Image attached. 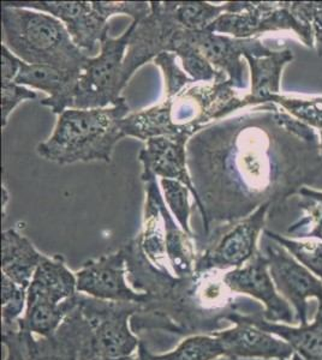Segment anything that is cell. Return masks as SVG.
Masks as SVG:
<instances>
[{
    "label": "cell",
    "instance_id": "obj_29",
    "mask_svg": "<svg viewBox=\"0 0 322 360\" xmlns=\"http://www.w3.org/2000/svg\"><path fill=\"white\" fill-rule=\"evenodd\" d=\"M264 236L285 248L298 262L322 280V242L314 238L297 240L265 229Z\"/></svg>",
    "mask_w": 322,
    "mask_h": 360
},
{
    "label": "cell",
    "instance_id": "obj_22",
    "mask_svg": "<svg viewBox=\"0 0 322 360\" xmlns=\"http://www.w3.org/2000/svg\"><path fill=\"white\" fill-rule=\"evenodd\" d=\"M235 315L247 323L253 324L264 332L284 340L295 353L304 360H322V305H318L314 322L299 327L268 322L262 314H241L235 307Z\"/></svg>",
    "mask_w": 322,
    "mask_h": 360
},
{
    "label": "cell",
    "instance_id": "obj_26",
    "mask_svg": "<svg viewBox=\"0 0 322 360\" xmlns=\"http://www.w3.org/2000/svg\"><path fill=\"white\" fill-rule=\"evenodd\" d=\"M180 29L173 37L171 45V53L180 58L185 74L195 83H209L221 79H228V76L214 68L204 57L200 49L192 42L188 41Z\"/></svg>",
    "mask_w": 322,
    "mask_h": 360
},
{
    "label": "cell",
    "instance_id": "obj_1",
    "mask_svg": "<svg viewBox=\"0 0 322 360\" xmlns=\"http://www.w3.org/2000/svg\"><path fill=\"white\" fill-rule=\"evenodd\" d=\"M313 127L267 103L209 124L187 144L189 174L199 196L204 236L262 205L280 208L322 174ZM272 213V212H271Z\"/></svg>",
    "mask_w": 322,
    "mask_h": 360
},
{
    "label": "cell",
    "instance_id": "obj_8",
    "mask_svg": "<svg viewBox=\"0 0 322 360\" xmlns=\"http://www.w3.org/2000/svg\"><path fill=\"white\" fill-rule=\"evenodd\" d=\"M272 205H265L238 221L213 226L196 261V273L241 268L256 255Z\"/></svg>",
    "mask_w": 322,
    "mask_h": 360
},
{
    "label": "cell",
    "instance_id": "obj_27",
    "mask_svg": "<svg viewBox=\"0 0 322 360\" xmlns=\"http://www.w3.org/2000/svg\"><path fill=\"white\" fill-rule=\"evenodd\" d=\"M173 15L185 30H204L223 13H228L230 3L213 5L206 1H172Z\"/></svg>",
    "mask_w": 322,
    "mask_h": 360
},
{
    "label": "cell",
    "instance_id": "obj_23",
    "mask_svg": "<svg viewBox=\"0 0 322 360\" xmlns=\"http://www.w3.org/2000/svg\"><path fill=\"white\" fill-rule=\"evenodd\" d=\"M44 257L45 255L40 254L16 229H6L1 234V274L22 288L28 290Z\"/></svg>",
    "mask_w": 322,
    "mask_h": 360
},
{
    "label": "cell",
    "instance_id": "obj_10",
    "mask_svg": "<svg viewBox=\"0 0 322 360\" xmlns=\"http://www.w3.org/2000/svg\"><path fill=\"white\" fill-rule=\"evenodd\" d=\"M78 307L92 328L94 358L120 360L139 349L141 341L129 323L141 311V304L105 302L78 293Z\"/></svg>",
    "mask_w": 322,
    "mask_h": 360
},
{
    "label": "cell",
    "instance_id": "obj_19",
    "mask_svg": "<svg viewBox=\"0 0 322 360\" xmlns=\"http://www.w3.org/2000/svg\"><path fill=\"white\" fill-rule=\"evenodd\" d=\"M78 295V278L61 256H45L27 290V307L64 303Z\"/></svg>",
    "mask_w": 322,
    "mask_h": 360
},
{
    "label": "cell",
    "instance_id": "obj_32",
    "mask_svg": "<svg viewBox=\"0 0 322 360\" xmlns=\"http://www.w3.org/2000/svg\"><path fill=\"white\" fill-rule=\"evenodd\" d=\"M160 185L163 188V200L168 205L170 212L178 222V225L192 237H195L190 229L189 219H190V205H189V190L185 185L182 184L178 180L161 179Z\"/></svg>",
    "mask_w": 322,
    "mask_h": 360
},
{
    "label": "cell",
    "instance_id": "obj_5",
    "mask_svg": "<svg viewBox=\"0 0 322 360\" xmlns=\"http://www.w3.org/2000/svg\"><path fill=\"white\" fill-rule=\"evenodd\" d=\"M3 6L30 8L61 20L75 45L90 57L109 35V20L129 15L141 21L151 13L147 1H3Z\"/></svg>",
    "mask_w": 322,
    "mask_h": 360
},
{
    "label": "cell",
    "instance_id": "obj_15",
    "mask_svg": "<svg viewBox=\"0 0 322 360\" xmlns=\"http://www.w3.org/2000/svg\"><path fill=\"white\" fill-rule=\"evenodd\" d=\"M224 281L233 293L250 295L265 305L262 317L274 323H296L290 304L279 295L271 276L268 259L261 250L247 264L224 274Z\"/></svg>",
    "mask_w": 322,
    "mask_h": 360
},
{
    "label": "cell",
    "instance_id": "obj_41",
    "mask_svg": "<svg viewBox=\"0 0 322 360\" xmlns=\"http://www.w3.org/2000/svg\"><path fill=\"white\" fill-rule=\"evenodd\" d=\"M318 148H320V155H321L322 158V131H320V134H318Z\"/></svg>",
    "mask_w": 322,
    "mask_h": 360
},
{
    "label": "cell",
    "instance_id": "obj_35",
    "mask_svg": "<svg viewBox=\"0 0 322 360\" xmlns=\"http://www.w3.org/2000/svg\"><path fill=\"white\" fill-rule=\"evenodd\" d=\"M39 98L33 90L16 82H1V127H6L8 117L20 103Z\"/></svg>",
    "mask_w": 322,
    "mask_h": 360
},
{
    "label": "cell",
    "instance_id": "obj_2",
    "mask_svg": "<svg viewBox=\"0 0 322 360\" xmlns=\"http://www.w3.org/2000/svg\"><path fill=\"white\" fill-rule=\"evenodd\" d=\"M122 249L129 283L136 291L149 295L139 312L149 319H144L146 322H131L132 327L143 322L141 330L154 323L151 328H163L180 335L204 332L212 335L221 329L223 317L233 310V292L225 283L224 275L219 270L177 278L153 266L136 238Z\"/></svg>",
    "mask_w": 322,
    "mask_h": 360
},
{
    "label": "cell",
    "instance_id": "obj_13",
    "mask_svg": "<svg viewBox=\"0 0 322 360\" xmlns=\"http://www.w3.org/2000/svg\"><path fill=\"white\" fill-rule=\"evenodd\" d=\"M183 37L200 49L204 57L218 71L228 76V82L233 89H245L244 63L242 57H264L273 49H269L260 37L235 39L228 35L204 30H182Z\"/></svg>",
    "mask_w": 322,
    "mask_h": 360
},
{
    "label": "cell",
    "instance_id": "obj_4",
    "mask_svg": "<svg viewBox=\"0 0 322 360\" xmlns=\"http://www.w3.org/2000/svg\"><path fill=\"white\" fill-rule=\"evenodd\" d=\"M4 45L22 62L81 74L89 58L75 45L66 25L49 13L3 6Z\"/></svg>",
    "mask_w": 322,
    "mask_h": 360
},
{
    "label": "cell",
    "instance_id": "obj_38",
    "mask_svg": "<svg viewBox=\"0 0 322 360\" xmlns=\"http://www.w3.org/2000/svg\"><path fill=\"white\" fill-rule=\"evenodd\" d=\"M298 195L301 197H306V198H309V200L318 202V205H322V191H320V190H314V188H303Z\"/></svg>",
    "mask_w": 322,
    "mask_h": 360
},
{
    "label": "cell",
    "instance_id": "obj_42",
    "mask_svg": "<svg viewBox=\"0 0 322 360\" xmlns=\"http://www.w3.org/2000/svg\"><path fill=\"white\" fill-rule=\"evenodd\" d=\"M292 360H304L303 359L302 356H298L297 353H294V356H292V358H291Z\"/></svg>",
    "mask_w": 322,
    "mask_h": 360
},
{
    "label": "cell",
    "instance_id": "obj_40",
    "mask_svg": "<svg viewBox=\"0 0 322 360\" xmlns=\"http://www.w3.org/2000/svg\"><path fill=\"white\" fill-rule=\"evenodd\" d=\"M1 193H3V213L5 214V209H6L8 202V191L5 185H3V188H1Z\"/></svg>",
    "mask_w": 322,
    "mask_h": 360
},
{
    "label": "cell",
    "instance_id": "obj_21",
    "mask_svg": "<svg viewBox=\"0 0 322 360\" xmlns=\"http://www.w3.org/2000/svg\"><path fill=\"white\" fill-rule=\"evenodd\" d=\"M244 58L250 68L252 89L249 94L240 98L238 108L271 103L273 96L280 94L283 70L294 60L292 49H273L264 57L245 56Z\"/></svg>",
    "mask_w": 322,
    "mask_h": 360
},
{
    "label": "cell",
    "instance_id": "obj_28",
    "mask_svg": "<svg viewBox=\"0 0 322 360\" xmlns=\"http://www.w3.org/2000/svg\"><path fill=\"white\" fill-rule=\"evenodd\" d=\"M225 356L221 340L214 335L189 336L172 352L154 356L151 360H214Z\"/></svg>",
    "mask_w": 322,
    "mask_h": 360
},
{
    "label": "cell",
    "instance_id": "obj_3",
    "mask_svg": "<svg viewBox=\"0 0 322 360\" xmlns=\"http://www.w3.org/2000/svg\"><path fill=\"white\" fill-rule=\"evenodd\" d=\"M129 111L125 98L105 108H69L59 115L52 136L37 146V154L58 165L111 162L116 144L124 139L120 122Z\"/></svg>",
    "mask_w": 322,
    "mask_h": 360
},
{
    "label": "cell",
    "instance_id": "obj_24",
    "mask_svg": "<svg viewBox=\"0 0 322 360\" xmlns=\"http://www.w3.org/2000/svg\"><path fill=\"white\" fill-rule=\"evenodd\" d=\"M160 209L166 232V251L172 273L177 278H189L195 275L196 261L199 256L194 243L195 237L187 233L178 224H175V217L166 207L165 200L161 202Z\"/></svg>",
    "mask_w": 322,
    "mask_h": 360
},
{
    "label": "cell",
    "instance_id": "obj_6",
    "mask_svg": "<svg viewBox=\"0 0 322 360\" xmlns=\"http://www.w3.org/2000/svg\"><path fill=\"white\" fill-rule=\"evenodd\" d=\"M207 30L235 39H253L268 32L292 30L306 47H315L311 25L294 1H230L228 13L218 17Z\"/></svg>",
    "mask_w": 322,
    "mask_h": 360
},
{
    "label": "cell",
    "instance_id": "obj_20",
    "mask_svg": "<svg viewBox=\"0 0 322 360\" xmlns=\"http://www.w3.org/2000/svg\"><path fill=\"white\" fill-rule=\"evenodd\" d=\"M141 178L146 183V205L142 231L136 239L143 254L146 255L153 266L165 273H172L166 251V232L160 209L163 196L160 191L156 176L142 174Z\"/></svg>",
    "mask_w": 322,
    "mask_h": 360
},
{
    "label": "cell",
    "instance_id": "obj_18",
    "mask_svg": "<svg viewBox=\"0 0 322 360\" xmlns=\"http://www.w3.org/2000/svg\"><path fill=\"white\" fill-rule=\"evenodd\" d=\"M80 76V72L54 66L30 65L22 62L15 82L47 93L49 98H42L41 105L49 107L54 115H61L73 108Z\"/></svg>",
    "mask_w": 322,
    "mask_h": 360
},
{
    "label": "cell",
    "instance_id": "obj_44",
    "mask_svg": "<svg viewBox=\"0 0 322 360\" xmlns=\"http://www.w3.org/2000/svg\"><path fill=\"white\" fill-rule=\"evenodd\" d=\"M282 360H287V359H282Z\"/></svg>",
    "mask_w": 322,
    "mask_h": 360
},
{
    "label": "cell",
    "instance_id": "obj_37",
    "mask_svg": "<svg viewBox=\"0 0 322 360\" xmlns=\"http://www.w3.org/2000/svg\"><path fill=\"white\" fill-rule=\"evenodd\" d=\"M22 60L1 44V82H15Z\"/></svg>",
    "mask_w": 322,
    "mask_h": 360
},
{
    "label": "cell",
    "instance_id": "obj_16",
    "mask_svg": "<svg viewBox=\"0 0 322 360\" xmlns=\"http://www.w3.org/2000/svg\"><path fill=\"white\" fill-rule=\"evenodd\" d=\"M233 310L228 311L223 319L235 324V327L212 334L221 340L225 356L235 360L241 358L289 360L292 358L295 352L289 344L238 319Z\"/></svg>",
    "mask_w": 322,
    "mask_h": 360
},
{
    "label": "cell",
    "instance_id": "obj_9",
    "mask_svg": "<svg viewBox=\"0 0 322 360\" xmlns=\"http://www.w3.org/2000/svg\"><path fill=\"white\" fill-rule=\"evenodd\" d=\"M134 25L122 37L113 39L107 35L102 40L100 53L90 57L78 79V90L73 108L90 110L114 106L122 100V69L127 56Z\"/></svg>",
    "mask_w": 322,
    "mask_h": 360
},
{
    "label": "cell",
    "instance_id": "obj_33",
    "mask_svg": "<svg viewBox=\"0 0 322 360\" xmlns=\"http://www.w3.org/2000/svg\"><path fill=\"white\" fill-rule=\"evenodd\" d=\"M298 207L303 210V217L290 226L287 233L298 238H314L322 242V205L302 197Z\"/></svg>",
    "mask_w": 322,
    "mask_h": 360
},
{
    "label": "cell",
    "instance_id": "obj_39",
    "mask_svg": "<svg viewBox=\"0 0 322 360\" xmlns=\"http://www.w3.org/2000/svg\"><path fill=\"white\" fill-rule=\"evenodd\" d=\"M120 360H151V353L148 352V349L146 348V346L141 342L139 346V349L136 351L135 354Z\"/></svg>",
    "mask_w": 322,
    "mask_h": 360
},
{
    "label": "cell",
    "instance_id": "obj_12",
    "mask_svg": "<svg viewBox=\"0 0 322 360\" xmlns=\"http://www.w3.org/2000/svg\"><path fill=\"white\" fill-rule=\"evenodd\" d=\"M261 251L268 259L269 273L277 291L287 303L292 304L298 323L306 326L309 323L308 300L318 299V305H322L321 278L298 262L285 248L266 236Z\"/></svg>",
    "mask_w": 322,
    "mask_h": 360
},
{
    "label": "cell",
    "instance_id": "obj_17",
    "mask_svg": "<svg viewBox=\"0 0 322 360\" xmlns=\"http://www.w3.org/2000/svg\"><path fill=\"white\" fill-rule=\"evenodd\" d=\"M188 137H154L148 139L146 147L140 152L139 160L143 166L142 174L160 176L161 179L178 180L190 190L194 203L200 201L189 174L187 144Z\"/></svg>",
    "mask_w": 322,
    "mask_h": 360
},
{
    "label": "cell",
    "instance_id": "obj_31",
    "mask_svg": "<svg viewBox=\"0 0 322 360\" xmlns=\"http://www.w3.org/2000/svg\"><path fill=\"white\" fill-rule=\"evenodd\" d=\"M27 307V290L1 274V321L3 330L17 327Z\"/></svg>",
    "mask_w": 322,
    "mask_h": 360
},
{
    "label": "cell",
    "instance_id": "obj_36",
    "mask_svg": "<svg viewBox=\"0 0 322 360\" xmlns=\"http://www.w3.org/2000/svg\"><path fill=\"white\" fill-rule=\"evenodd\" d=\"M295 6L311 25L314 45L322 58V1H295Z\"/></svg>",
    "mask_w": 322,
    "mask_h": 360
},
{
    "label": "cell",
    "instance_id": "obj_25",
    "mask_svg": "<svg viewBox=\"0 0 322 360\" xmlns=\"http://www.w3.org/2000/svg\"><path fill=\"white\" fill-rule=\"evenodd\" d=\"M78 295L64 303L52 305L41 304L25 307V315L18 321V326L41 338H49L57 332L70 312L78 307Z\"/></svg>",
    "mask_w": 322,
    "mask_h": 360
},
{
    "label": "cell",
    "instance_id": "obj_30",
    "mask_svg": "<svg viewBox=\"0 0 322 360\" xmlns=\"http://www.w3.org/2000/svg\"><path fill=\"white\" fill-rule=\"evenodd\" d=\"M271 103L278 105L286 113L292 115L314 130L322 131V96L318 98H297L290 95L278 94Z\"/></svg>",
    "mask_w": 322,
    "mask_h": 360
},
{
    "label": "cell",
    "instance_id": "obj_34",
    "mask_svg": "<svg viewBox=\"0 0 322 360\" xmlns=\"http://www.w3.org/2000/svg\"><path fill=\"white\" fill-rule=\"evenodd\" d=\"M177 56L171 52H163L155 58L153 63L159 66L165 78V96H171L183 90L185 86L194 84L188 75L180 69L175 63Z\"/></svg>",
    "mask_w": 322,
    "mask_h": 360
},
{
    "label": "cell",
    "instance_id": "obj_7",
    "mask_svg": "<svg viewBox=\"0 0 322 360\" xmlns=\"http://www.w3.org/2000/svg\"><path fill=\"white\" fill-rule=\"evenodd\" d=\"M6 348L5 360H81L92 352L93 333L80 307H75L54 335L34 339L25 328L1 332Z\"/></svg>",
    "mask_w": 322,
    "mask_h": 360
},
{
    "label": "cell",
    "instance_id": "obj_14",
    "mask_svg": "<svg viewBox=\"0 0 322 360\" xmlns=\"http://www.w3.org/2000/svg\"><path fill=\"white\" fill-rule=\"evenodd\" d=\"M78 292L90 298L117 303H147L149 295L127 283V261L123 249L85 263L76 273Z\"/></svg>",
    "mask_w": 322,
    "mask_h": 360
},
{
    "label": "cell",
    "instance_id": "obj_43",
    "mask_svg": "<svg viewBox=\"0 0 322 360\" xmlns=\"http://www.w3.org/2000/svg\"><path fill=\"white\" fill-rule=\"evenodd\" d=\"M92 360H104V359H101V358H94V359H92Z\"/></svg>",
    "mask_w": 322,
    "mask_h": 360
},
{
    "label": "cell",
    "instance_id": "obj_11",
    "mask_svg": "<svg viewBox=\"0 0 322 360\" xmlns=\"http://www.w3.org/2000/svg\"><path fill=\"white\" fill-rule=\"evenodd\" d=\"M132 25L134 30L123 62L124 86L140 68L163 52H170L175 34L183 29L173 15L172 1H151V13L141 21H132Z\"/></svg>",
    "mask_w": 322,
    "mask_h": 360
}]
</instances>
